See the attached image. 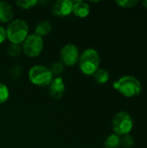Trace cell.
<instances>
[{"label":"cell","instance_id":"cell-4","mask_svg":"<svg viewBox=\"0 0 147 148\" xmlns=\"http://www.w3.org/2000/svg\"><path fill=\"white\" fill-rule=\"evenodd\" d=\"M29 79L30 82L38 87H49L54 79L49 68L42 65H35L29 71Z\"/></svg>","mask_w":147,"mask_h":148},{"label":"cell","instance_id":"cell-21","mask_svg":"<svg viewBox=\"0 0 147 148\" xmlns=\"http://www.w3.org/2000/svg\"><path fill=\"white\" fill-rule=\"evenodd\" d=\"M21 73H22V68H21L19 65H15V66H13V67L10 69V71H9V75H10V77L11 79L16 80V79L19 78Z\"/></svg>","mask_w":147,"mask_h":148},{"label":"cell","instance_id":"cell-12","mask_svg":"<svg viewBox=\"0 0 147 148\" xmlns=\"http://www.w3.org/2000/svg\"><path fill=\"white\" fill-rule=\"evenodd\" d=\"M36 35L41 36L42 38L47 35H49L51 31H52V25L49 22L43 20L37 23V25L36 26Z\"/></svg>","mask_w":147,"mask_h":148},{"label":"cell","instance_id":"cell-6","mask_svg":"<svg viewBox=\"0 0 147 148\" xmlns=\"http://www.w3.org/2000/svg\"><path fill=\"white\" fill-rule=\"evenodd\" d=\"M43 49V39L36 35L31 34L27 36L22 43V50L25 56L30 58L37 57Z\"/></svg>","mask_w":147,"mask_h":148},{"label":"cell","instance_id":"cell-18","mask_svg":"<svg viewBox=\"0 0 147 148\" xmlns=\"http://www.w3.org/2000/svg\"><path fill=\"white\" fill-rule=\"evenodd\" d=\"M120 145L125 148H132L134 145V139L130 134L123 135V138L120 139Z\"/></svg>","mask_w":147,"mask_h":148},{"label":"cell","instance_id":"cell-23","mask_svg":"<svg viewBox=\"0 0 147 148\" xmlns=\"http://www.w3.org/2000/svg\"><path fill=\"white\" fill-rule=\"evenodd\" d=\"M142 5H143L146 9H147V0L146 1H143V2H142Z\"/></svg>","mask_w":147,"mask_h":148},{"label":"cell","instance_id":"cell-8","mask_svg":"<svg viewBox=\"0 0 147 148\" xmlns=\"http://www.w3.org/2000/svg\"><path fill=\"white\" fill-rule=\"evenodd\" d=\"M73 2L70 0H58L52 5V13L59 17L68 16L72 13Z\"/></svg>","mask_w":147,"mask_h":148},{"label":"cell","instance_id":"cell-7","mask_svg":"<svg viewBox=\"0 0 147 148\" xmlns=\"http://www.w3.org/2000/svg\"><path fill=\"white\" fill-rule=\"evenodd\" d=\"M79 49L75 44H66L60 51L61 62L66 66H74L79 61Z\"/></svg>","mask_w":147,"mask_h":148},{"label":"cell","instance_id":"cell-14","mask_svg":"<svg viewBox=\"0 0 147 148\" xmlns=\"http://www.w3.org/2000/svg\"><path fill=\"white\" fill-rule=\"evenodd\" d=\"M120 138L115 134L107 137L104 141V148H120Z\"/></svg>","mask_w":147,"mask_h":148},{"label":"cell","instance_id":"cell-2","mask_svg":"<svg viewBox=\"0 0 147 148\" xmlns=\"http://www.w3.org/2000/svg\"><path fill=\"white\" fill-rule=\"evenodd\" d=\"M113 87L126 97L139 95L142 91L140 82L134 76L124 75L113 83Z\"/></svg>","mask_w":147,"mask_h":148},{"label":"cell","instance_id":"cell-16","mask_svg":"<svg viewBox=\"0 0 147 148\" xmlns=\"http://www.w3.org/2000/svg\"><path fill=\"white\" fill-rule=\"evenodd\" d=\"M37 3H38V1L36 0H17L16 2V4L17 5V7L23 10H29L35 7Z\"/></svg>","mask_w":147,"mask_h":148},{"label":"cell","instance_id":"cell-15","mask_svg":"<svg viewBox=\"0 0 147 148\" xmlns=\"http://www.w3.org/2000/svg\"><path fill=\"white\" fill-rule=\"evenodd\" d=\"M49 69L50 70L53 76L58 77L64 71V65L61 62H55L49 66Z\"/></svg>","mask_w":147,"mask_h":148},{"label":"cell","instance_id":"cell-19","mask_svg":"<svg viewBox=\"0 0 147 148\" xmlns=\"http://www.w3.org/2000/svg\"><path fill=\"white\" fill-rule=\"evenodd\" d=\"M22 52V48L18 44H12L8 47V54L11 57H17Z\"/></svg>","mask_w":147,"mask_h":148},{"label":"cell","instance_id":"cell-3","mask_svg":"<svg viewBox=\"0 0 147 148\" xmlns=\"http://www.w3.org/2000/svg\"><path fill=\"white\" fill-rule=\"evenodd\" d=\"M100 55L94 49H87L79 57V68L86 75H93L100 66Z\"/></svg>","mask_w":147,"mask_h":148},{"label":"cell","instance_id":"cell-5","mask_svg":"<svg viewBox=\"0 0 147 148\" xmlns=\"http://www.w3.org/2000/svg\"><path fill=\"white\" fill-rule=\"evenodd\" d=\"M113 130L117 135H126L129 134L133 127V121L132 116L125 112L121 111L115 114L112 121Z\"/></svg>","mask_w":147,"mask_h":148},{"label":"cell","instance_id":"cell-20","mask_svg":"<svg viewBox=\"0 0 147 148\" xmlns=\"http://www.w3.org/2000/svg\"><path fill=\"white\" fill-rule=\"evenodd\" d=\"M120 7L122 8H133L139 3L138 0H119L115 2Z\"/></svg>","mask_w":147,"mask_h":148},{"label":"cell","instance_id":"cell-11","mask_svg":"<svg viewBox=\"0 0 147 148\" xmlns=\"http://www.w3.org/2000/svg\"><path fill=\"white\" fill-rule=\"evenodd\" d=\"M72 12L75 14V16L81 18H84L90 14V6L87 3L82 1H77L75 3L73 2Z\"/></svg>","mask_w":147,"mask_h":148},{"label":"cell","instance_id":"cell-22","mask_svg":"<svg viewBox=\"0 0 147 148\" xmlns=\"http://www.w3.org/2000/svg\"><path fill=\"white\" fill-rule=\"evenodd\" d=\"M6 39V30L3 27L0 26V44L3 43Z\"/></svg>","mask_w":147,"mask_h":148},{"label":"cell","instance_id":"cell-17","mask_svg":"<svg viewBox=\"0 0 147 148\" xmlns=\"http://www.w3.org/2000/svg\"><path fill=\"white\" fill-rule=\"evenodd\" d=\"M10 97V91L6 85L0 83V104H3L8 101Z\"/></svg>","mask_w":147,"mask_h":148},{"label":"cell","instance_id":"cell-13","mask_svg":"<svg viewBox=\"0 0 147 148\" xmlns=\"http://www.w3.org/2000/svg\"><path fill=\"white\" fill-rule=\"evenodd\" d=\"M93 75H94V81L99 84L107 83L110 77V75L107 70H106L104 69H100V68L97 69V71Z\"/></svg>","mask_w":147,"mask_h":148},{"label":"cell","instance_id":"cell-1","mask_svg":"<svg viewBox=\"0 0 147 148\" xmlns=\"http://www.w3.org/2000/svg\"><path fill=\"white\" fill-rule=\"evenodd\" d=\"M6 30V38L12 44L21 45L29 36V25L23 19L12 20Z\"/></svg>","mask_w":147,"mask_h":148},{"label":"cell","instance_id":"cell-10","mask_svg":"<svg viewBox=\"0 0 147 148\" xmlns=\"http://www.w3.org/2000/svg\"><path fill=\"white\" fill-rule=\"evenodd\" d=\"M13 8L6 1H0V22L10 23L13 19Z\"/></svg>","mask_w":147,"mask_h":148},{"label":"cell","instance_id":"cell-9","mask_svg":"<svg viewBox=\"0 0 147 148\" xmlns=\"http://www.w3.org/2000/svg\"><path fill=\"white\" fill-rule=\"evenodd\" d=\"M65 83L62 77L58 76L52 80L49 86V94L55 100L61 99L65 94Z\"/></svg>","mask_w":147,"mask_h":148}]
</instances>
